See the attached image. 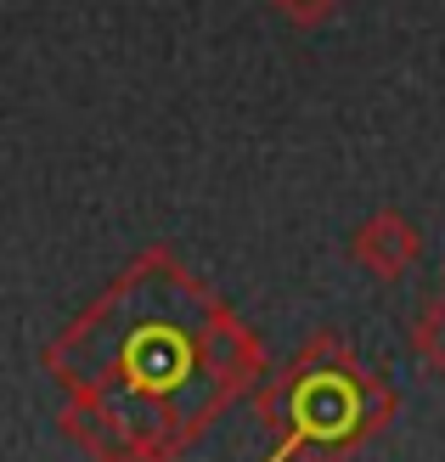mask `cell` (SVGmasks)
I'll list each match as a JSON object with an SVG mask.
<instances>
[{
	"instance_id": "obj_1",
	"label": "cell",
	"mask_w": 445,
	"mask_h": 462,
	"mask_svg": "<svg viewBox=\"0 0 445 462\" xmlns=\"http://www.w3.org/2000/svg\"><path fill=\"white\" fill-rule=\"evenodd\" d=\"M57 423L90 462H181L243 395L265 344L175 248H142L45 344Z\"/></svg>"
},
{
	"instance_id": "obj_2",
	"label": "cell",
	"mask_w": 445,
	"mask_h": 462,
	"mask_svg": "<svg viewBox=\"0 0 445 462\" xmlns=\"http://www.w3.org/2000/svg\"><path fill=\"white\" fill-rule=\"evenodd\" d=\"M394 383L372 373L344 333L316 328L283 373L254 389V418L271 434L260 462H356L394 423Z\"/></svg>"
},
{
	"instance_id": "obj_3",
	"label": "cell",
	"mask_w": 445,
	"mask_h": 462,
	"mask_svg": "<svg viewBox=\"0 0 445 462\" xmlns=\"http://www.w3.org/2000/svg\"><path fill=\"white\" fill-rule=\"evenodd\" d=\"M349 260L378 282H401V276L423 260V231H417L401 209H372L356 237H349Z\"/></svg>"
},
{
	"instance_id": "obj_4",
	"label": "cell",
	"mask_w": 445,
	"mask_h": 462,
	"mask_svg": "<svg viewBox=\"0 0 445 462\" xmlns=\"http://www.w3.org/2000/svg\"><path fill=\"white\" fill-rule=\"evenodd\" d=\"M412 350L423 356V366H429L434 378H445V293L429 299V305L417 310V321H412Z\"/></svg>"
},
{
	"instance_id": "obj_5",
	"label": "cell",
	"mask_w": 445,
	"mask_h": 462,
	"mask_svg": "<svg viewBox=\"0 0 445 462\" xmlns=\"http://www.w3.org/2000/svg\"><path fill=\"white\" fill-rule=\"evenodd\" d=\"M271 12H283L293 29H321V23H333L344 12V0H265Z\"/></svg>"
},
{
	"instance_id": "obj_6",
	"label": "cell",
	"mask_w": 445,
	"mask_h": 462,
	"mask_svg": "<svg viewBox=\"0 0 445 462\" xmlns=\"http://www.w3.org/2000/svg\"><path fill=\"white\" fill-rule=\"evenodd\" d=\"M440 282H445V265H440Z\"/></svg>"
}]
</instances>
